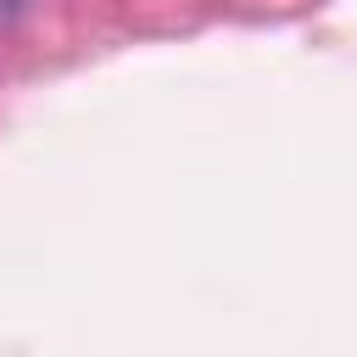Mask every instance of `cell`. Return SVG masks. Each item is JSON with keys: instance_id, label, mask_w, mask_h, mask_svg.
Segmentation results:
<instances>
[{"instance_id": "cell-1", "label": "cell", "mask_w": 357, "mask_h": 357, "mask_svg": "<svg viewBox=\"0 0 357 357\" xmlns=\"http://www.w3.org/2000/svg\"><path fill=\"white\" fill-rule=\"evenodd\" d=\"M0 6H17V0H0Z\"/></svg>"}]
</instances>
